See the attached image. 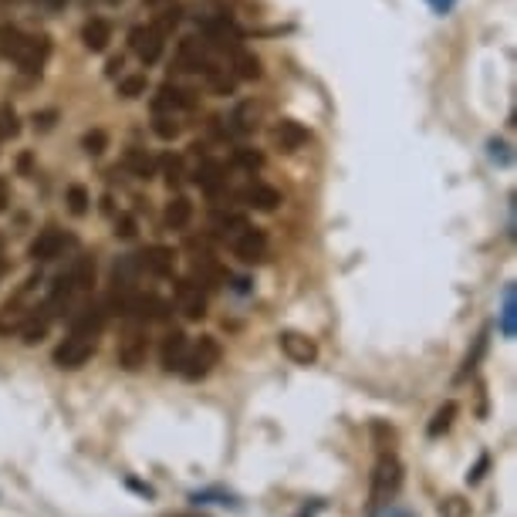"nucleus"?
Returning <instances> with one entry per match:
<instances>
[{
  "label": "nucleus",
  "instance_id": "obj_1",
  "mask_svg": "<svg viewBox=\"0 0 517 517\" xmlns=\"http://www.w3.org/2000/svg\"><path fill=\"white\" fill-rule=\"evenodd\" d=\"M0 55L14 61L24 75H41V68L51 58V38L48 34H28L14 24H0Z\"/></svg>",
  "mask_w": 517,
  "mask_h": 517
},
{
  "label": "nucleus",
  "instance_id": "obj_2",
  "mask_svg": "<svg viewBox=\"0 0 517 517\" xmlns=\"http://www.w3.org/2000/svg\"><path fill=\"white\" fill-rule=\"evenodd\" d=\"M399 487H403V463L396 460V453L386 450L379 453L376 470H372V494H369V514H379L382 507L396 501Z\"/></svg>",
  "mask_w": 517,
  "mask_h": 517
},
{
  "label": "nucleus",
  "instance_id": "obj_3",
  "mask_svg": "<svg viewBox=\"0 0 517 517\" xmlns=\"http://www.w3.org/2000/svg\"><path fill=\"white\" fill-rule=\"evenodd\" d=\"M220 355H224V349H220V342L213 335H200L196 342L186 349V359H183V369H180V376L183 379H207L210 372H213V365L220 362Z\"/></svg>",
  "mask_w": 517,
  "mask_h": 517
},
{
  "label": "nucleus",
  "instance_id": "obj_4",
  "mask_svg": "<svg viewBox=\"0 0 517 517\" xmlns=\"http://www.w3.org/2000/svg\"><path fill=\"white\" fill-rule=\"evenodd\" d=\"M98 338L85 332H71L65 342L55 349V365L58 369H82V365L95 355Z\"/></svg>",
  "mask_w": 517,
  "mask_h": 517
},
{
  "label": "nucleus",
  "instance_id": "obj_5",
  "mask_svg": "<svg viewBox=\"0 0 517 517\" xmlns=\"http://www.w3.org/2000/svg\"><path fill=\"white\" fill-rule=\"evenodd\" d=\"M267 251H271V244H267V234H264V230L251 227V224H247L234 237V254L244 264H261V261H267Z\"/></svg>",
  "mask_w": 517,
  "mask_h": 517
},
{
  "label": "nucleus",
  "instance_id": "obj_6",
  "mask_svg": "<svg viewBox=\"0 0 517 517\" xmlns=\"http://www.w3.org/2000/svg\"><path fill=\"white\" fill-rule=\"evenodd\" d=\"M146 355H149V338L142 328H129L126 338L119 345V362L126 372H139L146 365Z\"/></svg>",
  "mask_w": 517,
  "mask_h": 517
},
{
  "label": "nucleus",
  "instance_id": "obj_7",
  "mask_svg": "<svg viewBox=\"0 0 517 517\" xmlns=\"http://www.w3.org/2000/svg\"><path fill=\"white\" fill-rule=\"evenodd\" d=\"M75 244L65 230H58V227H48V230H41L38 237H34V244H31V257L34 261H55V257H61L68 251V247Z\"/></svg>",
  "mask_w": 517,
  "mask_h": 517
},
{
  "label": "nucleus",
  "instance_id": "obj_8",
  "mask_svg": "<svg viewBox=\"0 0 517 517\" xmlns=\"http://www.w3.org/2000/svg\"><path fill=\"white\" fill-rule=\"evenodd\" d=\"M129 44L142 65H156V61L163 58V34H159L153 24H149V28H132Z\"/></svg>",
  "mask_w": 517,
  "mask_h": 517
},
{
  "label": "nucleus",
  "instance_id": "obj_9",
  "mask_svg": "<svg viewBox=\"0 0 517 517\" xmlns=\"http://www.w3.org/2000/svg\"><path fill=\"white\" fill-rule=\"evenodd\" d=\"M176 305L190 322H200L203 315H207V291L200 288L193 278L190 281H180L176 284Z\"/></svg>",
  "mask_w": 517,
  "mask_h": 517
},
{
  "label": "nucleus",
  "instance_id": "obj_10",
  "mask_svg": "<svg viewBox=\"0 0 517 517\" xmlns=\"http://www.w3.org/2000/svg\"><path fill=\"white\" fill-rule=\"evenodd\" d=\"M176 65H180V71H207L213 68L210 61V51H207V41L200 38H183L180 41V51H176Z\"/></svg>",
  "mask_w": 517,
  "mask_h": 517
},
{
  "label": "nucleus",
  "instance_id": "obj_11",
  "mask_svg": "<svg viewBox=\"0 0 517 517\" xmlns=\"http://www.w3.org/2000/svg\"><path fill=\"white\" fill-rule=\"evenodd\" d=\"M281 352L288 355V359L294 365H311L318 359V345H315V338H308V335H301V332H281Z\"/></svg>",
  "mask_w": 517,
  "mask_h": 517
},
{
  "label": "nucleus",
  "instance_id": "obj_12",
  "mask_svg": "<svg viewBox=\"0 0 517 517\" xmlns=\"http://www.w3.org/2000/svg\"><path fill=\"white\" fill-rule=\"evenodd\" d=\"M271 142L278 153H298V149L308 142V129L294 119H281L278 126L271 129Z\"/></svg>",
  "mask_w": 517,
  "mask_h": 517
},
{
  "label": "nucleus",
  "instance_id": "obj_13",
  "mask_svg": "<svg viewBox=\"0 0 517 517\" xmlns=\"http://www.w3.org/2000/svg\"><path fill=\"white\" fill-rule=\"evenodd\" d=\"M190 109H193V98L176 85H163L159 88V95L153 98V112H163V115H180L183 119Z\"/></svg>",
  "mask_w": 517,
  "mask_h": 517
},
{
  "label": "nucleus",
  "instance_id": "obj_14",
  "mask_svg": "<svg viewBox=\"0 0 517 517\" xmlns=\"http://www.w3.org/2000/svg\"><path fill=\"white\" fill-rule=\"evenodd\" d=\"M136 261H139V271L153 274V278H169V274H173V264H176V254L169 251V247H149V251H142Z\"/></svg>",
  "mask_w": 517,
  "mask_h": 517
},
{
  "label": "nucleus",
  "instance_id": "obj_15",
  "mask_svg": "<svg viewBox=\"0 0 517 517\" xmlns=\"http://www.w3.org/2000/svg\"><path fill=\"white\" fill-rule=\"evenodd\" d=\"M186 349H190V338L183 332H169L163 338V349H159V362H163L166 372H180L183 369V359H186Z\"/></svg>",
  "mask_w": 517,
  "mask_h": 517
},
{
  "label": "nucleus",
  "instance_id": "obj_16",
  "mask_svg": "<svg viewBox=\"0 0 517 517\" xmlns=\"http://www.w3.org/2000/svg\"><path fill=\"white\" fill-rule=\"evenodd\" d=\"M240 200L247 203V207H254V210H264V213H271V210H278V203H281V193L274 190V186H267V183H251L244 193H240Z\"/></svg>",
  "mask_w": 517,
  "mask_h": 517
},
{
  "label": "nucleus",
  "instance_id": "obj_17",
  "mask_svg": "<svg viewBox=\"0 0 517 517\" xmlns=\"http://www.w3.org/2000/svg\"><path fill=\"white\" fill-rule=\"evenodd\" d=\"M82 41H85V48L88 51H105L109 48V41H112V24L109 21H102V17H92V21L82 28Z\"/></svg>",
  "mask_w": 517,
  "mask_h": 517
},
{
  "label": "nucleus",
  "instance_id": "obj_18",
  "mask_svg": "<svg viewBox=\"0 0 517 517\" xmlns=\"http://www.w3.org/2000/svg\"><path fill=\"white\" fill-rule=\"evenodd\" d=\"M190 217H193V203L186 200V196H173V200L166 203V227L169 230H183L186 224H190Z\"/></svg>",
  "mask_w": 517,
  "mask_h": 517
},
{
  "label": "nucleus",
  "instance_id": "obj_19",
  "mask_svg": "<svg viewBox=\"0 0 517 517\" xmlns=\"http://www.w3.org/2000/svg\"><path fill=\"white\" fill-rule=\"evenodd\" d=\"M457 413H460V406L453 403H443L440 409H436V416L430 420V426H426V436H430V440H436V436H443L453 426V420H457Z\"/></svg>",
  "mask_w": 517,
  "mask_h": 517
},
{
  "label": "nucleus",
  "instance_id": "obj_20",
  "mask_svg": "<svg viewBox=\"0 0 517 517\" xmlns=\"http://www.w3.org/2000/svg\"><path fill=\"white\" fill-rule=\"evenodd\" d=\"M153 132L159 139H176L183 132V119L180 115H163V112H153Z\"/></svg>",
  "mask_w": 517,
  "mask_h": 517
},
{
  "label": "nucleus",
  "instance_id": "obj_21",
  "mask_svg": "<svg viewBox=\"0 0 517 517\" xmlns=\"http://www.w3.org/2000/svg\"><path fill=\"white\" fill-rule=\"evenodd\" d=\"M126 169H132V176H139V180H153L156 163L146 153H142V149H129V153H126Z\"/></svg>",
  "mask_w": 517,
  "mask_h": 517
},
{
  "label": "nucleus",
  "instance_id": "obj_22",
  "mask_svg": "<svg viewBox=\"0 0 517 517\" xmlns=\"http://www.w3.org/2000/svg\"><path fill=\"white\" fill-rule=\"evenodd\" d=\"M234 68H237V78H247V82L261 78V61H257L251 51H244V48L234 51Z\"/></svg>",
  "mask_w": 517,
  "mask_h": 517
},
{
  "label": "nucleus",
  "instance_id": "obj_23",
  "mask_svg": "<svg viewBox=\"0 0 517 517\" xmlns=\"http://www.w3.org/2000/svg\"><path fill=\"white\" fill-rule=\"evenodd\" d=\"M196 183H200L207 193H217L220 183H224V169H220L217 163H200L196 166Z\"/></svg>",
  "mask_w": 517,
  "mask_h": 517
},
{
  "label": "nucleus",
  "instance_id": "obj_24",
  "mask_svg": "<svg viewBox=\"0 0 517 517\" xmlns=\"http://www.w3.org/2000/svg\"><path fill=\"white\" fill-rule=\"evenodd\" d=\"M213 227H217V230H220V234H224V237H230V240H234V237L240 234V230L247 227V220L240 217V213H217V217H213Z\"/></svg>",
  "mask_w": 517,
  "mask_h": 517
},
{
  "label": "nucleus",
  "instance_id": "obj_25",
  "mask_svg": "<svg viewBox=\"0 0 517 517\" xmlns=\"http://www.w3.org/2000/svg\"><path fill=\"white\" fill-rule=\"evenodd\" d=\"M207 78H210V85H213V92H217V95H230V92H234V85H237L234 71L217 68V65L207 71Z\"/></svg>",
  "mask_w": 517,
  "mask_h": 517
},
{
  "label": "nucleus",
  "instance_id": "obj_26",
  "mask_svg": "<svg viewBox=\"0 0 517 517\" xmlns=\"http://www.w3.org/2000/svg\"><path fill=\"white\" fill-rule=\"evenodd\" d=\"M65 200H68V210L71 213H75V217H85V213H88V203H92V196H88V190H85V186H68V196H65Z\"/></svg>",
  "mask_w": 517,
  "mask_h": 517
},
{
  "label": "nucleus",
  "instance_id": "obj_27",
  "mask_svg": "<svg viewBox=\"0 0 517 517\" xmlns=\"http://www.w3.org/2000/svg\"><path fill=\"white\" fill-rule=\"evenodd\" d=\"M105 146H109V136H105L102 129H88L85 136H82V149H85L88 156H102Z\"/></svg>",
  "mask_w": 517,
  "mask_h": 517
},
{
  "label": "nucleus",
  "instance_id": "obj_28",
  "mask_svg": "<svg viewBox=\"0 0 517 517\" xmlns=\"http://www.w3.org/2000/svg\"><path fill=\"white\" fill-rule=\"evenodd\" d=\"M146 88H149L146 75H126L119 82V95L122 98H139V95H146Z\"/></svg>",
  "mask_w": 517,
  "mask_h": 517
},
{
  "label": "nucleus",
  "instance_id": "obj_29",
  "mask_svg": "<svg viewBox=\"0 0 517 517\" xmlns=\"http://www.w3.org/2000/svg\"><path fill=\"white\" fill-rule=\"evenodd\" d=\"M514 288H507L504 291V315H501V332L507 338H514Z\"/></svg>",
  "mask_w": 517,
  "mask_h": 517
},
{
  "label": "nucleus",
  "instance_id": "obj_30",
  "mask_svg": "<svg viewBox=\"0 0 517 517\" xmlns=\"http://www.w3.org/2000/svg\"><path fill=\"white\" fill-rule=\"evenodd\" d=\"M21 126H17V115L14 109H0V139H14Z\"/></svg>",
  "mask_w": 517,
  "mask_h": 517
},
{
  "label": "nucleus",
  "instance_id": "obj_31",
  "mask_svg": "<svg viewBox=\"0 0 517 517\" xmlns=\"http://www.w3.org/2000/svg\"><path fill=\"white\" fill-rule=\"evenodd\" d=\"M193 504H234V497L224 494V490H200V494L190 497Z\"/></svg>",
  "mask_w": 517,
  "mask_h": 517
},
{
  "label": "nucleus",
  "instance_id": "obj_32",
  "mask_svg": "<svg viewBox=\"0 0 517 517\" xmlns=\"http://www.w3.org/2000/svg\"><path fill=\"white\" fill-rule=\"evenodd\" d=\"M163 173H166V183L169 186H176L183 180V163H180V156H163Z\"/></svg>",
  "mask_w": 517,
  "mask_h": 517
},
{
  "label": "nucleus",
  "instance_id": "obj_33",
  "mask_svg": "<svg viewBox=\"0 0 517 517\" xmlns=\"http://www.w3.org/2000/svg\"><path fill=\"white\" fill-rule=\"evenodd\" d=\"M176 24H180V11H176V7H166V11L156 17V24H153V28H156L159 34H166V31H173Z\"/></svg>",
  "mask_w": 517,
  "mask_h": 517
},
{
  "label": "nucleus",
  "instance_id": "obj_34",
  "mask_svg": "<svg viewBox=\"0 0 517 517\" xmlns=\"http://www.w3.org/2000/svg\"><path fill=\"white\" fill-rule=\"evenodd\" d=\"M484 349H487V332L477 338V349L467 355V362H463V372H460V379H463V376H470V372L477 369V362H480V355H484Z\"/></svg>",
  "mask_w": 517,
  "mask_h": 517
},
{
  "label": "nucleus",
  "instance_id": "obj_35",
  "mask_svg": "<svg viewBox=\"0 0 517 517\" xmlns=\"http://www.w3.org/2000/svg\"><path fill=\"white\" fill-rule=\"evenodd\" d=\"M234 159H237V166H244V169H261L264 166V156L254 153V149H237Z\"/></svg>",
  "mask_w": 517,
  "mask_h": 517
},
{
  "label": "nucleus",
  "instance_id": "obj_36",
  "mask_svg": "<svg viewBox=\"0 0 517 517\" xmlns=\"http://www.w3.org/2000/svg\"><path fill=\"white\" fill-rule=\"evenodd\" d=\"M443 517H467V504L460 501V497H450V501H443Z\"/></svg>",
  "mask_w": 517,
  "mask_h": 517
},
{
  "label": "nucleus",
  "instance_id": "obj_37",
  "mask_svg": "<svg viewBox=\"0 0 517 517\" xmlns=\"http://www.w3.org/2000/svg\"><path fill=\"white\" fill-rule=\"evenodd\" d=\"M487 467H490V457H487V453H480L477 467L467 474V484H480V480H484V474H487Z\"/></svg>",
  "mask_w": 517,
  "mask_h": 517
},
{
  "label": "nucleus",
  "instance_id": "obj_38",
  "mask_svg": "<svg viewBox=\"0 0 517 517\" xmlns=\"http://www.w3.org/2000/svg\"><path fill=\"white\" fill-rule=\"evenodd\" d=\"M115 234H119V237H132V234H136V220L122 213V217L115 220Z\"/></svg>",
  "mask_w": 517,
  "mask_h": 517
},
{
  "label": "nucleus",
  "instance_id": "obj_39",
  "mask_svg": "<svg viewBox=\"0 0 517 517\" xmlns=\"http://www.w3.org/2000/svg\"><path fill=\"white\" fill-rule=\"evenodd\" d=\"M129 487H132V490H139L142 497H153V487H149V484H139V480H129Z\"/></svg>",
  "mask_w": 517,
  "mask_h": 517
},
{
  "label": "nucleus",
  "instance_id": "obj_40",
  "mask_svg": "<svg viewBox=\"0 0 517 517\" xmlns=\"http://www.w3.org/2000/svg\"><path fill=\"white\" fill-rule=\"evenodd\" d=\"M119 68H122V58H112V61H109V78L119 75Z\"/></svg>",
  "mask_w": 517,
  "mask_h": 517
},
{
  "label": "nucleus",
  "instance_id": "obj_41",
  "mask_svg": "<svg viewBox=\"0 0 517 517\" xmlns=\"http://www.w3.org/2000/svg\"><path fill=\"white\" fill-rule=\"evenodd\" d=\"M430 4L436 7V11H447V7L453 4V0H430Z\"/></svg>",
  "mask_w": 517,
  "mask_h": 517
},
{
  "label": "nucleus",
  "instance_id": "obj_42",
  "mask_svg": "<svg viewBox=\"0 0 517 517\" xmlns=\"http://www.w3.org/2000/svg\"><path fill=\"white\" fill-rule=\"evenodd\" d=\"M7 207V186H4V180H0V210Z\"/></svg>",
  "mask_w": 517,
  "mask_h": 517
},
{
  "label": "nucleus",
  "instance_id": "obj_43",
  "mask_svg": "<svg viewBox=\"0 0 517 517\" xmlns=\"http://www.w3.org/2000/svg\"><path fill=\"white\" fill-rule=\"evenodd\" d=\"M38 4H44V7H65L68 0H38Z\"/></svg>",
  "mask_w": 517,
  "mask_h": 517
},
{
  "label": "nucleus",
  "instance_id": "obj_44",
  "mask_svg": "<svg viewBox=\"0 0 517 517\" xmlns=\"http://www.w3.org/2000/svg\"><path fill=\"white\" fill-rule=\"evenodd\" d=\"M166 517H203V514H166Z\"/></svg>",
  "mask_w": 517,
  "mask_h": 517
},
{
  "label": "nucleus",
  "instance_id": "obj_45",
  "mask_svg": "<svg viewBox=\"0 0 517 517\" xmlns=\"http://www.w3.org/2000/svg\"><path fill=\"white\" fill-rule=\"evenodd\" d=\"M149 7H156V4H166V0H146Z\"/></svg>",
  "mask_w": 517,
  "mask_h": 517
},
{
  "label": "nucleus",
  "instance_id": "obj_46",
  "mask_svg": "<svg viewBox=\"0 0 517 517\" xmlns=\"http://www.w3.org/2000/svg\"><path fill=\"white\" fill-rule=\"evenodd\" d=\"M213 4H220V7H224V11H227V4H230V0H213Z\"/></svg>",
  "mask_w": 517,
  "mask_h": 517
},
{
  "label": "nucleus",
  "instance_id": "obj_47",
  "mask_svg": "<svg viewBox=\"0 0 517 517\" xmlns=\"http://www.w3.org/2000/svg\"><path fill=\"white\" fill-rule=\"evenodd\" d=\"M0 274H4V254H0Z\"/></svg>",
  "mask_w": 517,
  "mask_h": 517
},
{
  "label": "nucleus",
  "instance_id": "obj_48",
  "mask_svg": "<svg viewBox=\"0 0 517 517\" xmlns=\"http://www.w3.org/2000/svg\"><path fill=\"white\" fill-rule=\"evenodd\" d=\"M7 4H11V0H0V7H7Z\"/></svg>",
  "mask_w": 517,
  "mask_h": 517
},
{
  "label": "nucleus",
  "instance_id": "obj_49",
  "mask_svg": "<svg viewBox=\"0 0 517 517\" xmlns=\"http://www.w3.org/2000/svg\"><path fill=\"white\" fill-rule=\"evenodd\" d=\"M109 4H122V0H109Z\"/></svg>",
  "mask_w": 517,
  "mask_h": 517
}]
</instances>
